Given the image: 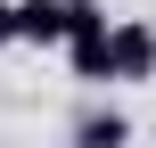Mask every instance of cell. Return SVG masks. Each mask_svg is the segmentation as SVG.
Segmentation results:
<instances>
[{
    "label": "cell",
    "instance_id": "7a4b0ae2",
    "mask_svg": "<svg viewBox=\"0 0 156 148\" xmlns=\"http://www.w3.org/2000/svg\"><path fill=\"white\" fill-rule=\"evenodd\" d=\"M74 148H132V115L123 107H107V99H90L82 115H74V132H66Z\"/></svg>",
    "mask_w": 156,
    "mask_h": 148
},
{
    "label": "cell",
    "instance_id": "3957f363",
    "mask_svg": "<svg viewBox=\"0 0 156 148\" xmlns=\"http://www.w3.org/2000/svg\"><path fill=\"white\" fill-rule=\"evenodd\" d=\"M16 41L25 49H66V0H16Z\"/></svg>",
    "mask_w": 156,
    "mask_h": 148
},
{
    "label": "cell",
    "instance_id": "6da1fadb",
    "mask_svg": "<svg viewBox=\"0 0 156 148\" xmlns=\"http://www.w3.org/2000/svg\"><path fill=\"white\" fill-rule=\"evenodd\" d=\"M115 82H156V25L115 16Z\"/></svg>",
    "mask_w": 156,
    "mask_h": 148
},
{
    "label": "cell",
    "instance_id": "277c9868",
    "mask_svg": "<svg viewBox=\"0 0 156 148\" xmlns=\"http://www.w3.org/2000/svg\"><path fill=\"white\" fill-rule=\"evenodd\" d=\"M16 41V0H0V49Z\"/></svg>",
    "mask_w": 156,
    "mask_h": 148
}]
</instances>
